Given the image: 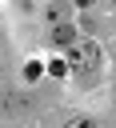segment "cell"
<instances>
[{
    "mask_svg": "<svg viewBox=\"0 0 116 128\" xmlns=\"http://www.w3.org/2000/svg\"><path fill=\"white\" fill-rule=\"evenodd\" d=\"M52 44H56V48H72V44H76V24H72V20L52 24Z\"/></svg>",
    "mask_w": 116,
    "mask_h": 128,
    "instance_id": "7a4b0ae2",
    "label": "cell"
},
{
    "mask_svg": "<svg viewBox=\"0 0 116 128\" xmlns=\"http://www.w3.org/2000/svg\"><path fill=\"white\" fill-rule=\"evenodd\" d=\"M44 16H48L52 24H64V20H72V4H48Z\"/></svg>",
    "mask_w": 116,
    "mask_h": 128,
    "instance_id": "3957f363",
    "label": "cell"
},
{
    "mask_svg": "<svg viewBox=\"0 0 116 128\" xmlns=\"http://www.w3.org/2000/svg\"><path fill=\"white\" fill-rule=\"evenodd\" d=\"M40 72H44V64H36V60H32V64H28V68H24V80H36V76H40Z\"/></svg>",
    "mask_w": 116,
    "mask_h": 128,
    "instance_id": "8992f818",
    "label": "cell"
},
{
    "mask_svg": "<svg viewBox=\"0 0 116 128\" xmlns=\"http://www.w3.org/2000/svg\"><path fill=\"white\" fill-rule=\"evenodd\" d=\"M48 72H52V76H68V64H64V60H52Z\"/></svg>",
    "mask_w": 116,
    "mask_h": 128,
    "instance_id": "5b68a950",
    "label": "cell"
},
{
    "mask_svg": "<svg viewBox=\"0 0 116 128\" xmlns=\"http://www.w3.org/2000/svg\"><path fill=\"white\" fill-rule=\"evenodd\" d=\"M68 60H72V68H76V72L92 76V72H96V64H100V44H96V40H76V44L68 48Z\"/></svg>",
    "mask_w": 116,
    "mask_h": 128,
    "instance_id": "6da1fadb",
    "label": "cell"
},
{
    "mask_svg": "<svg viewBox=\"0 0 116 128\" xmlns=\"http://www.w3.org/2000/svg\"><path fill=\"white\" fill-rule=\"evenodd\" d=\"M64 128H96V124H92V120H88V116H72V120H68V124H64Z\"/></svg>",
    "mask_w": 116,
    "mask_h": 128,
    "instance_id": "277c9868",
    "label": "cell"
}]
</instances>
